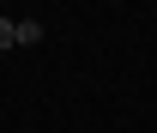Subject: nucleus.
<instances>
[{
	"label": "nucleus",
	"mask_w": 157,
	"mask_h": 133,
	"mask_svg": "<svg viewBox=\"0 0 157 133\" xmlns=\"http://www.w3.org/2000/svg\"><path fill=\"white\" fill-rule=\"evenodd\" d=\"M18 42H24V49H30V42H42V24H36V18H24V24H18Z\"/></svg>",
	"instance_id": "nucleus-1"
},
{
	"label": "nucleus",
	"mask_w": 157,
	"mask_h": 133,
	"mask_svg": "<svg viewBox=\"0 0 157 133\" xmlns=\"http://www.w3.org/2000/svg\"><path fill=\"white\" fill-rule=\"evenodd\" d=\"M12 42H18V24H6V18H0V49H12Z\"/></svg>",
	"instance_id": "nucleus-2"
}]
</instances>
